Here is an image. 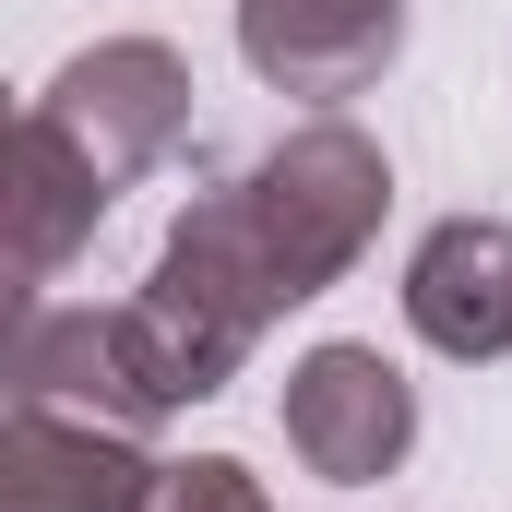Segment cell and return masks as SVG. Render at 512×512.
<instances>
[{"label": "cell", "instance_id": "9c48e42d", "mask_svg": "<svg viewBox=\"0 0 512 512\" xmlns=\"http://www.w3.org/2000/svg\"><path fill=\"white\" fill-rule=\"evenodd\" d=\"M143 512H274V501H262V477L239 465V453H191V465L155 477V501H143Z\"/></svg>", "mask_w": 512, "mask_h": 512}, {"label": "cell", "instance_id": "8992f818", "mask_svg": "<svg viewBox=\"0 0 512 512\" xmlns=\"http://www.w3.org/2000/svg\"><path fill=\"white\" fill-rule=\"evenodd\" d=\"M155 477L167 465H143L108 417H60V405L0 417V512H143Z\"/></svg>", "mask_w": 512, "mask_h": 512}, {"label": "cell", "instance_id": "ba28073f", "mask_svg": "<svg viewBox=\"0 0 512 512\" xmlns=\"http://www.w3.org/2000/svg\"><path fill=\"white\" fill-rule=\"evenodd\" d=\"M108 203H120V191L24 108V131H12V286H24V310L72 274V251L108 227Z\"/></svg>", "mask_w": 512, "mask_h": 512}, {"label": "cell", "instance_id": "5b68a950", "mask_svg": "<svg viewBox=\"0 0 512 512\" xmlns=\"http://www.w3.org/2000/svg\"><path fill=\"white\" fill-rule=\"evenodd\" d=\"M405 48V0H239V60L274 96H370Z\"/></svg>", "mask_w": 512, "mask_h": 512}, {"label": "cell", "instance_id": "6da1fadb", "mask_svg": "<svg viewBox=\"0 0 512 512\" xmlns=\"http://www.w3.org/2000/svg\"><path fill=\"white\" fill-rule=\"evenodd\" d=\"M382 215H393V155L358 120H298L286 143H262L227 191L179 203L155 274L120 298L155 405L179 417V405L227 393L239 358L286 310H310L346 262L382 239Z\"/></svg>", "mask_w": 512, "mask_h": 512}, {"label": "cell", "instance_id": "52a82bcc", "mask_svg": "<svg viewBox=\"0 0 512 512\" xmlns=\"http://www.w3.org/2000/svg\"><path fill=\"white\" fill-rule=\"evenodd\" d=\"M405 322L465 370L512 358V215H441L405 262Z\"/></svg>", "mask_w": 512, "mask_h": 512}, {"label": "cell", "instance_id": "277c9868", "mask_svg": "<svg viewBox=\"0 0 512 512\" xmlns=\"http://www.w3.org/2000/svg\"><path fill=\"white\" fill-rule=\"evenodd\" d=\"M12 405H60V417H108V429H155L167 405L131 358L120 310H72V298H36L12 322Z\"/></svg>", "mask_w": 512, "mask_h": 512}, {"label": "cell", "instance_id": "7a4b0ae2", "mask_svg": "<svg viewBox=\"0 0 512 512\" xmlns=\"http://www.w3.org/2000/svg\"><path fill=\"white\" fill-rule=\"evenodd\" d=\"M36 120L60 131L108 191H131V179L191 131V60H179L167 36H96V48H72V60L48 72Z\"/></svg>", "mask_w": 512, "mask_h": 512}, {"label": "cell", "instance_id": "3957f363", "mask_svg": "<svg viewBox=\"0 0 512 512\" xmlns=\"http://www.w3.org/2000/svg\"><path fill=\"white\" fill-rule=\"evenodd\" d=\"M286 453L322 477V489H370V477H393L405 453H417V393H405V370H393L382 346H310L298 370H286Z\"/></svg>", "mask_w": 512, "mask_h": 512}]
</instances>
